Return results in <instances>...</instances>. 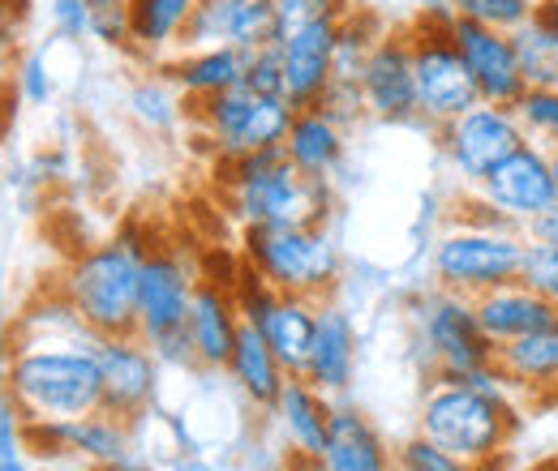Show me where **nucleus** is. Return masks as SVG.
Returning <instances> with one entry per match:
<instances>
[{
    "instance_id": "obj_1",
    "label": "nucleus",
    "mask_w": 558,
    "mask_h": 471,
    "mask_svg": "<svg viewBox=\"0 0 558 471\" xmlns=\"http://www.w3.org/2000/svg\"><path fill=\"white\" fill-rule=\"evenodd\" d=\"M215 185L223 194L228 214L241 227L267 223H327L336 210L331 181L301 176L283 146H267L254 154H223L215 159Z\"/></svg>"
},
{
    "instance_id": "obj_2",
    "label": "nucleus",
    "mask_w": 558,
    "mask_h": 471,
    "mask_svg": "<svg viewBox=\"0 0 558 471\" xmlns=\"http://www.w3.org/2000/svg\"><path fill=\"white\" fill-rule=\"evenodd\" d=\"M520 429V399L486 395L469 382H434L421 399L417 433L477 471H498Z\"/></svg>"
},
{
    "instance_id": "obj_3",
    "label": "nucleus",
    "mask_w": 558,
    "mask_h": 471,
    "mask_svg": "<svg viewBox=\"0 0 558 471\" xmlns=\"http://www.w3.org/2000/svg\"><path fill=\"white\" fill-rule=\"evenodd\" d=\"M4 391L26 424H65L104 411L95 347H17Z\"/></svg>"
},
{
    "instance_id": "obj_4",
    "label": "nucleus",
    "mask_w": 558,
    "mask_h": 471,
    "mask_svg": "<svg viewBox=\"0 0 558 471\" xmlns=\"http://www.w3.org/2000/svg\"><path fill=\"white\" fill-rule=\"evenodd\" d=\"M138 227L117 232L112 240L86 249L65 270V296L82 322L99 338L138 335V292H142V262H146Z\"/></svg>"
},
{
    "instance_id": "obj_5",
    "label": "nucleus",
    "mask_w": 558,
    "mask_h": 471,
    "mask_svg": "<svg viewBox=\"0 0 558 471\" xmlns=\"http://www.w3.org/2000/svg\"><path fill=\"white\" fill-rule=\"evenodd\" d=\"M241 253L283 296L327 300V292L340 283V245L327 232V223H267V227H245Z\"/></svg>"
},
{
    "instance_id": "obj_6",
    "label": "nucleus",
    "mask_w": 558,
    "mask_h": 471,
    "mask_svg": "<svg viewBox=\"0 0 558 471\" xmlns=\"http://www.w3.org/2000/svg\"><path fill=\"white\" fill-rule=\"evenodd\" d=\"M451 4L447 0H429L421 4L417 17L404 26L409 44H413V69H417V108L421 125L438 129L442 121L469 112L473 103H482L477 82L464 65L456 39H451Z\"/></svg>"
},
{
    "instance_id": "obj_7",
    "label": "nucleus",
    "mask_w": 558,
    "mask_h": 471,
    "mask_svg": "<svg viewBox=\"0 0 558 471\" xmlns=\"http://www.w3.org/2000/svg\"><path fill=\"white\" fill-rule=\"evenodd\" d=\"M198 278L177 249H146L138 292V338L159 356L163 369H194L190 343V309Z\"/></svg>"
},
{
    "instance_id": "obj_8",
    "label": "nucleus",
    "mask_w": 558,
    "mask_h": 471,
    "mask_svg": "<svg viewBox=\"0 0 558 471\" xmlns=\"http://www.w3.org/2000/svg\"><path fill=\"white\" fill-rule=\"evenodd\" d=\"M529 236L520 227H464L447 223L429 245V274L438 287L460 296H482L515 283L524 267Z\"/></svg>"
},
{
    "instance_id": "obj_9",
    "label": "nucleus",
    "mask_w": 558,
    "mask_h": 471,
    "mask_svg": "<svg viewBox=\"0 0 558 471\" xmlns=\"http://www.w3.org/2000/svg\"><path fill=\"white\" fill-rule=\"evenodd\" d=\"M296 108L283 95H258L250 86H232L215 99L190 103V129L198 141H210V159L254 154L267 146H283Z\"/></svg>"
},
{
    "instance_id": "obj_10",
    "label": "nucleus",
    "mask_w": 558,
    "mask_h": 471,
    "mask_svg": "<svg viewBox=\"0 0 558 471\" xmlns=\"http://www.w3.org/2000/svg\"><path fill=\"white\" fill-rule=\"evenodd\" d=\"M413 322H417V347L429 360L434 382H460L473 369L494 364V343L477 322L473 296H460L434 283L417 300Z\"/></svg>"
},
{
    "instance_id": "obj_11",
    "label": "nucleus",
    "mask_w": 558,
    "mask_h": 471,
    "mask_svg": "<svg viewBox=\"0 0 558 471\" xmlns=\"http://www.w3.org/2000/svg\"><path fill=\"white\" fill-rule=\"evenodd\" d=\"M438 141V154L447 159L451 176L460 185H482L489 172L511 154L520 150L529 137L520 129V116L515 108H498V103H473L469 112L442 121L434 129Z\"/></svg>"
},
{
    "instance_id": "obj_12",
    "label": "nucleus",
    "mask_w": 558,
    "mask_h": 471,
    "mask_svg": "<svg viewBox=\"0 0 558 471\" xmlns=\"http://www.w3.org/2000/svg\"><path fill=\"white\" fill-rule=\"evenodd\" d=\"M361 108L365 116L383 121V125H421L417 108V69H413V44L409 30H383L369 61L361 69Z\"/></svg>"
},
{
    "instance_id": "obj_13",
    "label": "nucleus",
    "mask_w": 558,
    "mask_h": 471,
    "mask_svg": "<svg viewBox=\"0 0 558 471\" xmlns=\"http://www.w3.org/2000/svg\"><path fill=\"white\" fill-rule=\"evenodd\" d=\"M99 377H104V411L138 424L159 399V356L138 335H117L95 343Z\"/></svg>"
},
{
    "instance_id": "obj_14",
    "label": "nucleus",
    "mask_w": 558,
    "mask_h": 471,
    "mask_svg": "<svg viewBox=\"0 0 558 471\" xmlns=\"http://www.w3.org/2000/svg\"><path fill=\"white\" fill-rule=\"evenodd\" d=\"M279 44L276 0H198L181 48H241L258 52Z\"/></svg>"
},
{
    "instance_id": "obj_15",
    "label": "nucleus",
    "mask_w": 558,
    "mask_h": 471,
    "mask_svg": "<svg viewBox=\"0 0 558 471\" xmlns=\"http://www.w3.org/2000/svg\"><path fill=\"white\" fill-rule=\"evenodd\" d=\"M482 194L498 206L511 223L529 227L537 214H546L558 202V185H555V168H550V150L524 141L520 150H511L486 181H482Z\"/></svg>"
},
{
    "instance_id": "obj_16",
    "label": "nucleus",
    "mask_w": 558,
    "mask_h": 471,
    "mask_svg": "<svg viewBox=\"0 0 558 471\" xmlns=\"http://www.w3.org/2000/svg\"><path fill=\"white\" fill-rule=\"evenodd\" d=\"M340 17H318L305 22L288 35H279V52H283V95L292 108H314L323 103V95L331 90L336 77V39H340Z\"/></svg>"
},
{
    "instance_id": "obj_17",
    "label": "nucleus",
    "mask_w": 558,
    "mask_h": 471,
    "mask_svg": "<svg viewBox=\"0 0 558 471\" xmlns=\"http://www.w3.org/2000/svg\"><path fill=\"white\" fill-rule=\"evenodd\" d=\"M451 39H456L464 65H469L473 82H477L482 103L515 108L529 86H524V73H520V61H515L511 35L494 30V26H482V22H469V17H456L451 22Z\"/></svg>"
},
{
    "instance_id": "obj_18",
    "label": "nucleus",
    "mask_w": 558,
    "mask_h": 471,
    "mask_svg": "<svg viewBox=\"0 0 558 471\" xmlns=\"http://www.w3.org/2000/svg\"><path fill=\"white\" fill-rule=\"evenodd\" d=\"M344 150H349V125L344 121H336L323 103L296 108L288 137H283V154L301 176L336 181L340 168H344Z\"/></svg>"
},
{
    "instance_id": "obj_19",
    "label": "nucleus",
    "mask_w": 558,
    "mask_h": 471,
    "mask_svg": "<svg viewBox=\"0 0 558 471\" xmlns=\"http://www.w3.org/2000/svg\"><path fill=\"white\" fill-rule=\"evenodd\" d=\"M473 305H477V322H482V331L486 338L494 343V351L498 347H507V343H515V338H529L537 335V331H546V326H555L558 322V309L546 300V296H537L529 283H502V287H494V292H482V296H473Z\"/></svg>"
},
{
    "instance_id": "obj_20",
    "label": "nucleus",
    "mask_w": 558,
    "mask_h": 471,
    "mask_svg": "<svg viewBox=\"0 0 558 471\" xmlns=\"http://www.w3.org/2000/svg\"><path fill=\"white\" fill-rule=\"evenodd\" d=\"M241 309L232 300V287L215 283V278H198V292H194V309H190V343H194V356H198V369L210 373H228V360H232V347L241 335Z\"/></svg>"
},
{
    "instance_id": "obj_21",
    "label": "nucleus",
    "mask_w": 558,
    "mask_h": 471,
    "mask_svg": "<svg viewBox=\"0 0 558 471\" xmlns=\"http://www.w3.org/2000/svg\"><path fill=\"white\" fill-rule=\"evenodd\" d=\"M301 377L314 391H323L327 399L349 395L352 377H356V326L331 300L318 305V335H314V351H310V364Z\"/></svg>"
},
{
    "instance_id": "obj_22",
    "label": "nucleus",
    "mask_w": 558,
    "mask_h": 471,
    "mask_svg": "<svg viewBox=\"0 0 558 471\" xmlns=\"http://www.w3.org/2000/svg\"><path fill=\"white\" fill-rule=\"evenodd\" d=\"M323 471H396V450L383 442L374 420L361 407L336 404L331 407V433L327 450L318 459Z\"/></svg>"
},
{
    "instance_id": "obj_23",
    "label": "nucleus",
    "mask_w": 558,
    "mask_h": 471,
    "mask_svg": "<svg viewBox=\"0 0 558 471\" xmlns=\"http://www.w3.org/2000/svg\"><path fill=\"white\" fill-rule=\"evenodd\" d=\"M331 407H336V399H327L323 391H314L305 377H288L283 382L271 416H276L279 433H283V442H288L292 455L323 459L327 433H331Z\"/></svg>"
},
{
    "instance_id": "obj_24",
    "label": "nucleus",
    "mask_w": 558,
    "mask_h": 471,
    "mask_svg": "<svg viewBox=\"0 0 558 471\" xmlns=\"http://www.w3.org/2000/svg\"><path fill=\"white\" fill-rule=\"evenodd\" d=\"M155 69L190 103H203V99H215V95L241 86V77H245V52L241 48H181V52H172L168 61H159Z\"/></svg>"
},
{
    "instance_id": "obj_25",
    "label": "nucleus",
    "mask_w": 558,
    "mask_h": 471,
    "mask_svg": "<svg viewBox=\"0 0 558 471\" xmlns=\"http://www.w3.org/2000/svg\"><path fill=\"white\" fill-rule=\"evenodd\" d=\"M515 399H558V322L494 351Z\"/></svg>"
},
{
    "instance_id": "obj_26",
    "label": "nucleus",
    "mask_w": 558,
    "mask_h": 471,
    "mask_svg": "<svg viewBox=\"0 0 558 471\" xmlns=\"http://www.w3.org/2000/svg\"><path fill=\"white\" fill-rule=\"evenodd\" d=\"M194 4L198 0H130V44H134L130 52L150 65L181 52Z\"/></svg>"
},
{
    "instance_id": "obj_27",
    "label": "nucleus",
    "mask_w": 558,
    "mask_h": 471,
    "mask_svg": "<svg viewBox=\"0 0 558 471\" xmlns=\"http://www.w3.org/2000/svg\"><path fill=\"white\" fill-rule=\"evenodd\" d=\"M13 338L17 347H95L99 335L82 322V313L73 309V300L61 292H52L48 300L26 305L13 318Z\"/></svg>"
},
{
    "instance_id": "obj_28",
    "label": "nucleus",
    "mask_w": 558,
    "mask_h": 471,
    "mask_svg": "<svg viewBox=\"0 0 558 471\" xmlns=\"http://www.w3.org/2000/svg\"><path fill=\"white\" fill-rule=\"evenodd\" d=\"M228 373L236 382V391L250 399L254 407H276L283 382L292 377L279 356L271 351L267 335L254 326V322H241V335H236V347H232V360H228Z\"/></svg>"
},
{
    "instance_id": "obj_29",
    "label": "nucleus",
    "mask_w": 558,
    "mask_h": 471,
    "mask_svg": "<svg viewBox=\"0 0 558 471\" xmlns=\"http://www.w3.org/2000/svg\"><path fill=\"white\" fill-rule=\"evenodd\" d=\"M318 305L314 296H279L276 309L263 318V335L271 343V351L279 356V364L301 377L305 364H310V351H314V335H318Z\"/></svg>"
},
{
    "instance_id": "obj_30",
    "label": "nucleus",
    "mask_w": 558,
    "mask_h": 471,
    "mask_svg": "<svg viewBox=\"0 0 558 471\" xmlns=\"http://www.w3.org/2000/svg\"><path fill=\"white\" fill-rule=\"evenodd\" d=\"M125 108H130L134 125L146 129V134H172V129H181V121H190V99H185L159 69H155L150 77L134 82Z\"/></svg>"
},
{
    "instance_id": "obj_31",
    "label": "nucleus",
    "mask_w": 558,
    "mask_h": 471,
    "mask_svg": "<svg viewBox=\"0 0 558 471\" xmlns=\"http://www.w3.org/2000/svg\"><path fill=\"white\" fill-rule=\"evenodd\" d=\"M511 44H515L524 86H558V39L537 17H529L520 30H511Z\"/></svg>"
},
{
    "instance_id": "obj_32",
    "label": "nucleus",
    "mask_w": 558,
    "mask_h": 471,
    "mask_svg": "<svg viewBox=\"0 0 558 471\" xmlns=\"http://www.w3.org/2000/svg\"><path fill=\"white\" fill-rule=\"evenodd\" d=\"M515 116L533 146L558 150V86H529L515 103Z\"/></svg>"
},
{
    "instance_id": "obj_33",
    "label": "nucleus",
    "mask_w": 558,
    "mask_h": 471,
    "mask_svg": "<svg viewBox=\"0 0 558 471\" xmlns=\"http://www.w3.org/2000/svg\"><path fill=\"white\" fill-rule=\"evenodd\" d=\"M456 17H469V22H482L494 30H520L533 13H537V0H447Z\"/></svg>"
},
{
    "instance_id": "obj_34",
    "label": "nucleus",
    "mask_w": 558,
    "mask_h": 471,
    "mask_svg": "<svg viewBox=\"0 0 558 471\" xmlns=\"http://www.w3.org/2000/svg\"><path fill=\"white\" fill-rule=\"evenodd\" d=\"M396 471H477V468L464 463V459H456L451 450H442L425 433H413V437H404L396 446Z\"/></svg>"
},
{
    "instance_id": "obj_35",
    "label": "nucleus",
    "mask_w": 558,
    "mask_h": 471,
    "mask_svg": "<svg viewBox=\"0 0 558 471\" xmlns=\"http://www.w3.org/2000/svg\"><path fill=\"white\" fill-rule=\"evenodd\" d=\"M9 90H13L22 103L44 108V103L57 95V77H52V69H48V57H44V52H22V61H17L13 77H9Z\"/></svg>"
},
{
    "instance_id": "obj_36",
    "label": "nucleus",
    "mask_w": 558,
    "mask_h": 471,
    "mask_svg": "<svg viewBox=\"0 0 558 471\" xmlns=\"http://www.w3.org/2000/svg\"><path fill=\"white\" fill-rule=\"evenodd\" d=\"M90 13V39H99L104 48L130 52V0H86Z\"/></svg>"
},
{
    "instance_id": "obj_37",
    "label": "nucleus",
    "mask_w": 558,
    "mask_h": 471,
    "mask_svg": "<svg viewBox=\"0 0 558 471\" xmlns=\"http://www.w3.org/2000/svg\"><path fill=\"white\" fill-rule=\"evenodd\" d=\"M520 283H529L537 296H546V300L558 309V245L529 240V249H524V267H520Z\"/></svg>"
},
{
    "instance_id": "obj_38",
    "label": "nucleus",
    "mask_w": 558,
    "mask_h": 471,
    "mask_svg": "<svg viewBox=\"0 0 558 471\" xmlns=\"http://www.w3.org/2000/svg\"><path fill=\"white\" fill-rule=\"evenodd\" d=\"M241 86H250L258 95H283V52H279V44H267L258 52H245V77H241Z\"/></svg>"
},
{
    "instance_id": "obj_39",
    "label": "nucleus",
    "mask_w": 558,
    "mask_h": 471,
    "mask_svg": "<svg viewBox=\"0 0 558 471\" xmlns=\"http://www.w3.org/2000/svg\"><path fill=\"white\" fill-rule=\"evenodd\" d=\"M17 61H22V9L0 0V86L13 77Z\"/></svg>"
},
{
    "instance_id": "obj_40",
    "label": "nucleus",
    "mask_w": 558,
    "mask_h": 471,
    "mask_svg": "<svg viewBox=\"0 0 558 471\" xmlns=\"http://www.w3.org/2000/svg\"><path fill=\"white\" fill-rule=\"evenodd\" d=\"M48 17H52L57 39H65V44L90 39V13H86V0H52V4H48Z\"/></svg>"
},
{
    "instance_id": "obj_41",
    "label": "nucleus",
    "mask_w": 558,
    "mask_h": 471,
    "mask_svg": "<svg viewBox=\"0 0 558 471\" xmlns=\"http://www.w3.org/2000/svg\"><path fill=\"white\" fill-rule=\"evenodd\" d=\"M22 433H26V420H22V411L13 407L9 391H4V382H0V446L13 442V437H22Z\"/></svg>"
},
{
    "instance_id": "obj_42",
    "label": "nucleus",
    "mask_w": 558,
    "mask_h": 471,
    "mask_svg": "<svg viewBox=\"0 0 558 471\" xmlns=\"http://www.w3.org/2000/svg\"><path fill=\"white\" fill-rule=\"evenodd\" d=\"M0 471H35V463H31V442H26V433L0 446Z\"/></svg>"
},
{
    "instance_id": "obj_43",
    "label": "nucleus",
    "mask_w": 558,
    "mask_h": 471,
    "mask_svg": "<svg viewBox=\"0 0 558 471\" xmlns=\"http://www.w3.org/2000/svg\"><path fill=\"white\" fill-rule=\"evenodd\" d=\"M524 236L529 240H542V245H558V202L546 210V214H537L529 227H524Z\"/></svg>"
},
{
    "instance_id": "obj_44",
    "label": "nucleus",
    "mask_w": 558,
    "mask_h": 471,
    "mask_svg": "<svg viewBox=\"0 0 558 471\" xmlns=\"http://www.w3.org/2000/svg\"><path fill=\"white\" fill-rule=\"evenodd\" d=\"M13 351H17V338H13V318H9V313H4V305H0V382L9 377Z\"/></svg>"
},
{
    "instance_id": "obj_45",
    "label": "nucleus",
    "mask_w": 558,
    "mask_h": 471,
    "mask_svg": "<svg viewBox=\"0 0 558 471\" xmlns=\"http://www.w3.org/2000/svg\"><path fill=\"white\" fill-rule=\"evenodd\" d=\"M168 471H215V468H210L198 450H185V455H177V459L168 463Z\"/></svg>"
},
{
    "instance_id": "obj_46",
    "label": "nucleus",
    "mask_w": 558,
    "mask_h": 471,
    "mask_svg": "<svg viewBox=\"0 0 558 471\" xmlns=\"http://www.w3.org/2000/svg\"><path fill=\"white\" fill-rule=\"evenodd\" d=\"M533 17L558 39V0H537V13H533Z\"/></svg>"
},
{
    "instance_id": "obj_47",
    "label": "nucleus",
    "mask_w": 558,
    "mask_h": 471,
    "mask_svg": "<svg viewBox=\"0 0 558 471\" xmlns=\"http://www.w3.org/2000/svg\"><path fill=\"white\" fill-rule=\"evenodd\" d=\"M276 471H323V468H318V459H301V455H292V459Z\"/></svg>"
},
{
    "instance_id": "obj_48",
    "label": "nucleus",
    "mask_w": 558,
    "mask_h": 471,
    "mask_svg": "<svg viewBox=\"0 0 558 471\" xmlns=\"http://www.w3.org/2000/svg\"><path fill=\"white\" fill-rule=\"evenodd\" d=\"M533 471H558V455H555V459H546L542 468H533Z\"/></svg>"
},
{
    "instance_id": "obj_49",
    "label": "nucleus",
    "mask_w": 558,
    "mask_h": 471,
    "mask_svg": "<svg viewBox=\"0 0 558 471\" xmlns=\"http://www.w3.org/2000/svg\"><path fill=\"white\" fill-rule=\"evenodd\" d=\"M550 168H555V185H558V150H550Z\"/></svg>"
},
{
    "instance_id": "obj_50",
    "label": "nucleus",
    "mask_w": 558,
    "mask_h": 471,
    "mask_svg": "<svg viewBox=\"0 0 558 471\" xmlns=\"http://www.w3.org/2000/svg\"><path fill=\"white\" fill-rule=\"evenodd\" d=\"M0 176H4V146H0Z\"/></svg>"
}]
</instances>
